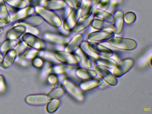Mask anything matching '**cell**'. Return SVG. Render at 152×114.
Here are the masks:
<instances>
[{
	"label": "cell",
	"instance_id": "cell-14",
	"mask_svg": "<svg viewBox=\"0 0 152 114\" xmlns=\"http://www.w3.org/2000/svg\"><path fill=\"white\" fill-rule=\"evenodd\" d=\"M123 14L121 11H117L113 16V29L114 33L120 34L122 31L124 26Z\"/></svg>",
	"mask_w": 152,
	"mask_h": 114
},
{
	"label": "cell",
	"instance_id": "cell-20",
	"mask_svg": "<svg viewBox=\"0 0 152 114\" xmlns=\"http://www.w3.org/2000/svg\"><path fill=\"white\" fill-rule=\"evenodd\" d=\"M26 32V28L23 26H17L7 31L6 35L7 39L16 40Z\"/></svg>",
	"mask_w": 152,
	"mask_h": 114
},
{
	"label": "cell",
	"instance_id": "cell-1",
	"mask_svg": "<svg viewBox=\"0 0 152 114\" xmlns=\"http://www.w3.org/2000/svg\"><path fill=\"white\" fill-rule=\"evenodd\" d=\"M110 45L120 50H131L137 46L136 41L130 38L113 36L108 39Z\"/></svg>",
	"mask_w": 152,
	"mask_h": 114
},
{
	"label": "cell",
	"instance_id": "cell-5",
	"mask_svg": "<svg viewBox=\"0 0 152 114\" xmlns=\"http://www.w3.org/2000/svg\"><path fill=\"white\" fill-rule=\"evenodd\" d=\"M134 61L130 58H126L116 63L113 69V74L115 76L119 77L128 72L133 66Z\"/></svg>",
	"mask_w": 152,
	"mask_h": 114
},
{
	"label": "cell",
	"instance_id": "cell-26",
	"mask_svg": "<svg viewBox=\"0 0 152 114\" xmlns=\"http://www.w3.org/2000/svg\"><path fill=\"white\" fill-rule=\"evenodd\" d=\"M18 39L11 40L6 39L0 45V51L2 53H5L10 50L14 49L18 42Z\"/></svg>",
	"mask_w": 152,
	"mask_h": 114
},
{
	"label": "cell",
	"instance_id": "cell-24",
	"mask_svg": "<svg viewBox=\"0 0 152 114\" xmlns=\"http://www.w3.org/2000/svg\"><path fill=\"white\" fill-rule=\"evenodd\" d=\"M92 15L94 17H96L107 22H112L113 21V15L110 12L98 8L95 9L92 11Z\"/></svg>",
	"mask_w": 152,
	"mask_h": 114
},
{
	"label": "cell",
	"instance_id": "cell-39",
	"mask_svg": "<svg viewBox=\"0 0 152 114\" xmlns=\"http://www.w3.org/2000/svg\"><path fill=\"white\" fill-rule=\"evenodd\" d=\"M72 9H75L78 7V2L77 0H65Z\"/></svg>",
	"mask_w": 152,
	"mask_h": 114
},
{
	"label": "cell",
	"instance_id": "cell-32",
	"mask_svg": "<svg viewBox=\"0 0 152 114\" xmlns=\"http://www.w3.org/2000/svg\"><path fill=\"white\" fill-rule=\"evenodd\" d=\"M136 16L133 12H128L123 15V20L128 24H131L135 21Z\"/></svg>",
	"mask_w": 152,
	"mask_h": 114
},
{
	"label": "cell",
	"instance_id": "cell-29",
	"mask_svg": "<svg viewBox=\"0 0 152 114\" xmlns=\"http://www.w3.org/2000/svg\"><path fill=\"white\" fill-rule=\"evenodd\" d=\"M39 50L33 48L26 49L23 53L20 55L21 57L25 59L32 60L38 55Z\"/></svg>",
	"mask_w": 152,
	"mask_h": 114
},
{
	"label": "cell",
	"instance_id": "cell-40",
	"mask_svg": "<svg viewBox=\"0 0 152 114\" xmlns=\"http://www.w3.org/2000/svg\"><path fill=\"white\" fill-rule=\"evenodd\" d=\"M3 55H2V53L0 51V65H1L2 63V59H3Z\"/></svg>",
	"mask_w": 152,
	"mask_h": 114
},
{
	"label": "cell",
	"instance_id": "cell-15",
	"mask_svg": "<svg viewBox=\"0 0 152 114\" xmlns=\"http://www.w3.org/2000/svg\"><path fill=\"white\" fill-rule=\"evenodd\" d=\"M101 80L92 77L81 81L79 84V87L83 91H87L92 90L99 86Z\"/></svg>",
	"mask_w": 152,
	"mask_h": 114
},
{
	"label": "cell",
	"instance_id": "cell-7",
	"mask_svg": "<svg viewBox=\"0 0 152 114\" xmlns=\"http://www.w3.org/2000/svg\"><path fill=\"white\" fill-rule=\"evenodd\" d=\"M95 70L97 75H98L107 84L114 86L117 83V79L115 76L106 68L96 65L95 66Z\"/></svg>",
	"mask_w": 152,
	"mask_h": 114
},
{
	"label": "cell",
	"instance_id": "cell-35",
	"mask_svg": "<svg viewBox=\"0 0 152 114\" xmlns=\"http://www.w3.org/2000/svg\"><path fill=\"white\" fill-rule=\"evenodd\" d=\"M58 78L56 74L50 73L47 76V82L49 84L53 85L58 83Z\"/></svg>",
	"mask_w": 152,
	"mask_h": 114
},
{
	"label": "cell",
	"instance_id": "cell-23",
	"mask_svg": "<svg viewBox=\"0 0 152 114\" xmlns=\"http://www.w3.org/2000/svg\"><path fill=\"white\" fill-rule=\"evenodd\" d=\"M95 62L99 66L110 69H113L116 64V61L112 58L101 56Z\"/></svg>",
	"mask_w": 152,
	"mask_h": 114
},
{
	"label": "cell",
	"instance_id": "cell-17",
	"mask_svg": "<svg viewBox=\"0 0 152 114\" xmlns=\"http://www.w3.org/2000/svg\"><path fill=\"white\" fill-rule=\"evenodd\" d=\"M17 56V54L14 49L10 50L5 53L1 65L2 67L5 69L10 67L15 62Z\"/></svg>",
	"mask_w": 152,
	"mask_h": 114
},
{
	"label": "cell",
	"instance_id": "cell-31",
	"mask_svg": "<svg viewBox=\"0 0 152 114\" xmlns=\"http://www.w3.org/2000/svg\"><path fill=\"white\" fill-rule=\"evenodd\" d=\"M27 46L28 45L27 44L22 40V41L18 42L14 49L17 55H19L23 53L27 49Z\"/></svg>",
	"mask_w": 152,
	"mask_h": 114
},
{
	"label": "cell",
	"instance_id": "cell-37",
	"mask_svg": "<svg viewBox=\"0 0 152 114\" xmlns=\"http://www.w3.org/2000/svg\"><path fill=\"white\" fill-rule=\"evenodd\" d=\"M109 0H101L97 4L98 9L101 10H106L108 6Z\"/></svg>",
	"mask_w": 152,
	"mask_h": 114
},
{
	"label": "cell",
	"instance_id": "cell-42",
	"mask_svg": "<svg viewBox=\"0 0 152 114\" xmlns=\"http://www.w3.org/2000/svg\"><path fill=\"white\" fill-rule=\"evenodd\" d=\"M2 33V30L1 29H0V34H1Z\"/></svg>",
	"mask_w": 152,
	"mask_h": 114
},
{
	"label": "cell",
	"instance_id": "cell-28",
	"mask_svg": "<svg viewBox=\"0 0 152 114\" xmlns=\"http://www.w3.org/2000/svg\"><path fill=\"white\" fill-rule=\"evenodd\" d=\"M64 90L62 86H58L53 88L47 94L49 99H56L59 98L64 94Z\"/></svg>",
	"mask_w": 152,
	"mask_h": 114
},
{
	"label": "cell",
	"instance_id": "cell-6",
	"mask_svg": "<svg viewBox=\"0 0 152 114\" xmlns=\"http://www.w3.org/2000/svg\"><path fill=\"white\" fill-rule=\"evenodd\" d=\"M54 55L56 59L60 63L71 65H77L78 63L75 55L69 52L57 50L54 53Z\"/></svg>",
	"mask_w": 152,
	"mask_h": 114
},
{
	"label": "cell",
	"instance_id": "cell-18",
	"mask_svg": "<svg viewBox=\"0 0 152 114\" xmlns=\"http://www.w3.org/2000/svg\"><path fill=\"white\" fill-rule=\"evenodd\" d=\"M90 24L92 27L96 29L113 32V25L107 21L93 18Z\"/></svg>",
	"mask_w": 152,
	"mask_h": 114
},
{
	"label": "cell",
	"instance_id": "cell-27",
	"mask_svg": "<svg viewBox=\"0 0 152 114\" xmlns=\"http://www.w3.org/2000/svg\"><path fill=\"white\" fill-rule=\"evenodd\" d=\"M94 46L100 56L109 58H111L113 56L114 53L113 51L106 46L99 44L96 45Z\"/></svg>",
	"mask_w": 152,
	"mask_h": 114
},
{
	"label": "cell",
	"instance_id": "cell-36",
	"mask_svg": "<svg viewBox=\"0 0 152 114\" xmlns=\"http://www.w3.org/2000/svg\"><path fill=\"white\" fill-rule=\"evenodd\" d=\"M25 22L27 24L31 25H38L42 22V20L38 17H33L31 18L27 19L25 20Z\"/></svg>",
	"mask_w": 152,
	"mask_h": 114
},
{
	"label": "cell",
	"instance_id": "cell-21",
	"mask_svg": "<svg viewBox=\"0 0 152 114\" xmlns=\"http://www.w3.org/2000/svg\"><path fill=\"white\" fill-rule=\"evenodd\" d=\"M37 56L42 58L43 60L48 61L50 63H53L54 64L60 63L56 59L54 55V53L45 50V49L39 50Z\"/></svg>",
	"mask_w": 152,
	"mask_h": 114
},
{
	"label": "cell",
	"instance_id": "cell-12",
	"mask_svg": "<svg viewBox=\"0 0 152 114\" xmlns=\"http://www.w3.org/2000/svg\"><path fill=\"white\" fill-rule=\"evenodd\" d=\"M114 32L112 31L100 30L95 31L89 34L88 39L94 42H100L109 39L113 36Z\"/></svg>",
	"mask_w": 152,
	"mask_h": 114
},
{
	"label": "cell",
	"instance_id": "cell-30",
	"mask_svg": "<svg viewBox=\"0 0 152 114\" xmlns=\"http://www.w3.org/2000/svg\"><path fill=\"white\" fill-rule=\"evenodd\" d=\"M59 104H60V101L58 99L50 100L47 103V111L50 113H53L58 108Z\"/></svg>",
	"mask_w": 152,
	"mask_h": 114
},
{
	"label": "cell",
	"instance_id": "cell-9",
	"mask_svg": "<svg viewBox=\"0 0 152 114\" xmlns=\"http://www.w3.org/2000/svg\"><path fill=\"white\" fill-rule=\"evenodd\" d=\"M79 47L83 51L90 60L95 62L100 57V55L97 51L95 46L91 45L88 42L84 41L81 42Z\"/></svg>",
	"mask_w": 152,
	"mask_h": 114
},
{
	"label": "cell",
	"instance_id": "cell-33",
	"mask_svg": "<svg viewBox=\"0 0 152 114\" xmlns=\"http://www.w3.org/2000/svg\"><path fill=\"white\" fill-rule=\"evenodd\" d=\"M15 62L16 63L17 65H19L21 66L26 67L29 65V61L28 60L22 58L20 55H17L15 59Z\"/></svg>",
	"mask_w": 152,
	"mask_h": 114
},
{
	"label": "cell",
	"instance_id": "cell-41",
	"mask_svg": "<svg viewBox=\"0 0 152 114\" xmlns=\"http://www.w3.org/2000/svg\"><path fill=\"white\" fill-rule=\"evenodd\" d=\"M5 24L3 22H1V21H0V28L4 26H5Z\"/></svg>",
	"mask_w": 152,
	"mask_h": 114
},
{
	"label": "cell",
	"instance_id": "cell-8",
	"mask_svg": "<svg viewBox=\"0 0 152 114\" xmlns=\"http://www.w3.org/2000/svg\"><path fill=\"white\" fill-rule=\"evenodd\" d=\"M80 16V8H76L72 10L69 15L65 18L64 22V28L67 30H71L75 26L77 20Z\"/></svg>",
	"mask_w": 152,
	"mask_h": 114
},
{
	"label": "cell",
	"instance_id": "cell-2",
	"mask_svg": "<svg viewBox=\"0 0 152 114\" xmlns=\"http://www.w3.org/2000/svg\"><path fill=\"white\" fill-rule=\"evenodd\" d=\"M62 87L71 97L75 100L82 101L84 99V95L82 90L76 84L68 78H66L62 81Z\"/></svg>",
	"mask_w": 152,
	"mask_h": 114
},
{
	"label": "cell",
	"instance_id": "cell-11",
	"mask_svg": "<svg viewBox=\"0 0 152 114\" xmlns=\"http://www.w3.org/2000/svg\"><path fill=\"white\" fill-rule=\"evenodd\" d=\"M49 99L47 94H32L27 95L25 101L28 104L34 106H41L47 104Z\"/></svg>",
	"mask_w": 152,
	"mask_h": 114
},
{
	"label": "cell",
	"instance_id": "cell-34",
	"mask_svg": "<svg viewBox=\"0 0 152 114\" xmlns=\"http://www.w3.org/2000/svg\"><path fill=\"white\" fill-rule=\"evenodd\" d=\"M44 61L39 56H36L32 59V65L37 68H41L43 66Z\"/></svg>",
	"mask_w": 152,
	"mask_h": 114
},
{
	"label": "cell",
	"instance_id": "cell-25",
	"mask_svg": "<svg viewBox=\"0 0 152 114\" xmlns=\"http://www.w3.org/2000/svg\"><path fill=\"white\" fill-rule=\"evenodd\" d=\"M83 39L82 35L80 34L75 35L71 40H69L68 43L66 45V50L67 52L73 51L78 45L80 44Z\"/></svg>",
	"mask_w": 152,
	"mask_h": 114
},
{
	"label": "cell",
	"instance_id": "cell-19",
	"mask_svg": "<svg viewBox=\"0 0 152 114\" xmlns=\"http://www.w3.org/2000/svg\"><path fill=\"white\" fill-rule=\"evenodd\" d=\"M75 73L77 77L84 80L95 77L97 75L95 70L83 67H78Z\"/></svg>",
	"mask_w": 152,
	"mask_h": 114
},
{
	"label": "cell",
	"instance_id": "cell-16",
	"mask_svg": "<svg viewBox=\"0 0 152 114\" xmlns=\"http://www.w3.org/2000/svg\"><path fill=\"white\" fill-rule=\"evenodd\" d=\"M42 17L49 23L51 26L55 27H58L62 24L60 18L55 13L49 11L40 12Z\"/></svg>",
	"mask_w": 152,
	"mask_h": 114
},
{
	"label": "cell",
	"instance_id": "cell-3",
	"mask_svg": "<svg viewBox=\"0 0 152 114\" xmlns=\"http://www.w3.org/2000/svg\"><path fill=\"white\" fill-rule=\"evenodd\" d=\"M22 40L31 48L39 50H44L46 47V44L44 41L37 37L36 35L26 33L23 37Z\"/></svg>",
	"mask_w": 152,
	"mask_h": 114
},
{
	"label": "cell",
	"instance_id": "cell-38",
	"mask_svg": "<svg viewBox=\"0 0 152 114\" xmlns=\"http://www.w3.org/2000/svg\"><path fill=\"white\" fill-rule=\"evenodd\" d=\"M6 82L4 77L2 75H0V93H3L6 90Z\"/></svg>",
	"mask_w": 152,
	"mask_h": 114
},
{
	"label": "cell",
	"instance_id": "cell-10",
	"mask_svg": "<svg viewBox=\"0 0 152 114\" xmlns=\"http://www.w3.org/2000/svg\"><path fill=\"white\" fill-rule=\"evenodd\" d=\"M99 0H81L80 8V19L86 18L90 14L92 8L98 3Z\"/></svg>",
	"mask_w": 152,
	"mask_h": 114
},
{
	"label": "cell",
	"instance_id": "cell-22",
	"mask_svg": "<svg viewBox=\"0 0 152 114\" xmlns=\"http://www.w3.org/2000/svg\"><path fill=\"white\" fill-rule=\"evenodd\" d=\"M93 18H94V16L91 14V15H90L86 18L80 19V21H77L75 26L72 29V31L75 33H78L83 30L86 27L90 24Z\"/></svg>",
	"mask_w": 152,
	"mask_h": 114
},
{
	"label": "cell",
	"instance_id": "cell-13",
	"mask_svg": "<svg viewBox=\"0 0 152 114\" xmlns=\"http://www.w3.org/2000/svg\"><path fill=\"white\" fill-rule=\"evenodd\" d=\"M73 51L77 58L78 63H80L82 67L90 69L92 66V63L90 59L79 46L75 48Z\"/></svg>",
	"mask_w": 152,
	"mask_h": 114
},
{
	"label": "cell",
	"instance_id": "cell-4",
	"mask_svg": "<svg viewBox=\"0 0 152 114\" xmlns=\"http://www.w3.org/2000/svg\"><path fill=\"white\" fill-rule=\"evenodd\" d=\"M42 38L45 42L57 45H66L70 40V38L66 36L50 32L44 33Z\"/></svg>",
	"mask_w": 152,
	"mask_h": 114
}]
</instances>
